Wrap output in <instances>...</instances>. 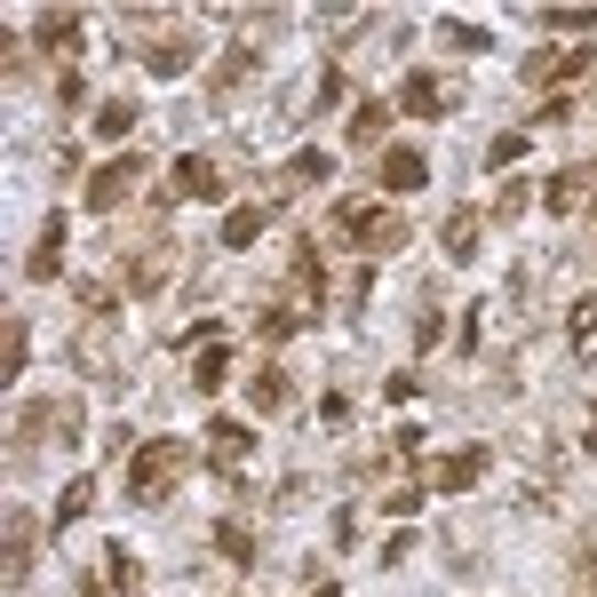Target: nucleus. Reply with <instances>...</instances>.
<instances>
[{
  "instance_id": "nucleus-1",
  "label": "nucleus",
  "mask_w": 597,
  "mask_h": 597,
  "mask_svg": "<svg viewBox=\"0 0 597 597\" xmlns=\"http://www.w3.org/2000/svg\"><path fill=\"white\" fill-rule=\"evenodd\" d=\"M184 439H144L136 446V471H128V494H136V502H159V494H168L176 478H184Z\"/></svg>"
},
{
  "instance_id": "nucleus-2",
  "label": "nucleus",
  "mask_w": 597,
  "mask_h": 597,
  "mask_svg": "<svg viewBox=\"0 0 597 597\" xmlns=\"http://www.w3.org/2000/svg\"><path fill=\"white\" fill-rule=\"evenodd\" d=\"M335 223L351 231V240H358V247H375V255H390V247H407V223H398L390 208H343Z\"/></svg>"
},
{
  "instance_id": "nucleus-3",
  "label": "nucleus",
  "mask_w": 597,
  "mask_h": 597,
  "mask_svg": "<svg viewBox=\"0 0 597 597\" xmlns=\"http://www.w3.org/2000/svg\"><path fill=\"white\" fill-rule=\"evenodd\" d=\"M136 176H144V159H136V152H120V159H104V168L88 176V208H96V215H112L120 199L136 191Z\"/></svg>"
},
{
  "instance_id": "nucleus-4",
  "label": "nucleus",
  "mask_w": 597,
  "mask_h": 597,
  "mask_svg": "<svg viewBox=\"0 0 597 597\" xmlns=\"http://www.w3.org/2000/svg\"><path fill=\"white\" fill-rule=\"evenodd\" d=\"M486 471H494V446H462V454H446L439 471H430V486H439V494H471Z\"/></svg>"
},
{
  "instance_id": "nucleus-5",
  "label": "nucleus",
  "mask_w": 597,
  "mask_h": 597,
  "mask_svg": "<svg viewBox=\"0 0 597 597\" xmlns=\"http://www.w3.org/2000/svg\"><path fill=\"white\" fill-rule=\"evenodd\" d=\"M247 454H255V430L231 422V414H215V422H208V462H215V471H240Z\"/></svg>"
},
{
  "instance_id": "nucleus-6",
  "label": "nucleus",
  "mask_w": 597,
  "mask_h": 597,
  "mask_svg": "<svg viewBox=\"0 0 597 597\" xmlns=\"http://www.w3.org/2000/svg\"><path fill=\"white\" fill-rule=\"evenodd\" d=\"M422 184H430V152L390 144V152H383V191H422Z\"/></svg>"
},
{
  "instance_id": "nucleus-7",
  "label": "nucleus",
  "mask_w": 597,
  "mask_h": 597,
  "mask_svg": "<svg viewBox=\"0 0 597 597\" xmlns=\"http://www.w3.org/2000/svg\"><path fill=\"white\" fill-rule=\"evenodd\" d=\"M73 430H80V407H73V398H56V407H32L24 414L16 439H73Z\"/></svg>"
},
{
  "instance_id": "nucleus-8",
  "label": "nucleus",
  "mask_w": 597,
  "mask_h": 597,
  "mask_svg": "<svg viewBox=\"0 0 597 597\" xmlns=\"http://www.w3.org/2000/svg\"><path fill=\"white\" fill-rule=\"evenodd\" d=\"M168 191H176V199H215V168H208L199 152H184L176 168H168Z\"/></svg>"
},
{
  "instance_id": "nucleus-9",
  "label": "nucleus",
  "mask_w": 597,
  "mask_h": 597,
  "mask_svg": "<svg viewBox=\"0 0 597 597\" xmlns=\"http://www.w3.org/2000/svg\"><path fill=\"white\" fill-rule=\"evenodd\" d=\"M398 104H407L414 120H430V112H446V104H454V88H439L430 73H407V88H398Z\"/></svg>"
},
{
  "instance_id": "nucleus-10",
  "label": "nucleus",
  "mask_w": 597,
  "mask_h": 597,
  "mask_svg": "<svg viewBox=\"0 0 597 597\" xmlns=\"http://www.w3.org/2000/svg\"><path fill=\"white\" fill-rule=\"evenodd\" d=\"M582 191H589V168H566V176H550V184H542V208H550V215H574V208H582Z\"/></svg>"
},
{
  "instance_id": "nucleus-11",
  "label": "nucleus",
  "mask_w": 597,
  "mask_h": 597,
  "mask_svg": "<svg viewBox=\"0 0 597 597\" xmlns=\"http://www.w3.org/2000/svg\"><path fill=\"white\" fill-rule=\"evenodd\" d=\"M263 223H272V208H231V215H223V247H231V255L255 247V240H263Z\"/></svg>"
},
{
  "instance_id": "nucleus-12",
  "label": "nucleus",
  "mask_w": 597,
  "mask_h": 597,
  "mask_svg": "<svg viewBox=\"0 0 597 597\" xmlns=\"http://www.w3.org/2000/svg\"><path fill=\"white\" fill-rule=\"evenodd\" d=\"M32 574V510H9V582Z\"/></svg>"
},
{
  "instance_id": "nucleus-13",
  "label": "nucleus",
  "mask_w": 597,
  "mask_h": 597,
  "mask_svg": "<svg viewBox=\"0 0 597 597\" xmlns=\"http://www.w3.org/2000/svg\"><path fill=\"white\" fill-rule=\"evenodd\" d=\"M56 247H64V215L41 223V240H32V263H24V272H32V279H56Z\"/></svg>"
},
{
  "instance_id": "nucleus-14",
  "label": "nucleus",
  "mask_w": 597,
  "mask_h": 597,
  "mask_svg": "<svg viewBox=\"0 0 597 597\" xmlns=\"http://www.w3.org/2000/svg\"><path fill=\"white\" fill-rule=\"evenodd\" d=\"M88 502H96V486H88V478H73V486L56 494V510H48V526H56V534H64V526H80V518H88Z\"/></svg>"
},
{
  "instance_id": "nucleus-15",
  "label": "nucleus",
  "mask_w": 597,
  "mask_h": 597,
  "mask_svg": "<svg viewBox=\"0 0 597 597\" xmlns=\"http://www.w3.org/2000/svg\"><path fill=\"white\" fill-rule=\"evenodd\" d=\"M247 398H255V414H279V407H287V375H279V367H255V375H247Z\"/></svg>"
},
{
  "instance_id": "nucleus-16",
  "label": "nucleus",
  "mask_w": 597,
  "mask_h": 597,
  "mask_svg": "<svg viewBox=\"0 0 597 597\" xmlns=\"http://www.w3.org/2000/svg\"><path fill=\"white\" fill-rule=\"evenodd\" d=\"M383 128H390V104H375V96H367V104L351 112V144H358V152H367V144H383Z\"/></svg>"
},
{
  "instance_id": "nucleus-17",
  "label": "nucleus",
  "mask_w": 597,
  "mask_h": 597,
  "mask_svg": "<svg viewBox=\"0 0 597 597\" xmlns=\"http://www.w3.org/2000/svg\"><path fill=\"white\" fill-rule=\"evenodd\" d=\"M478 231H486V223H478L471 208L446 215V255H454V263H471V255H478Z\"/></svg>"
},
{
  "instance_id": "nucleus-18",
  "label": "nucleus",
  "mask_w": 597,
  "mask_h": 597,
  "mask_svg": "<svg viewBox=\"0 0 597 597\" xmlns=\"http://www.w3.org/2000/svg\"><path fill=\"white\" fill-rule=\"evenodd\" d=\"M191 383H199V390H223V383H231V351L208 343V351H199V367H191Z\"/></svg>"
},
{
  "instance_id": "nucleus-19",
  "label": "nucleus",
  "mask_w": 597,
  "mask_h": 597,
  "mask_svg": "<svg viewBox=\"0 0 597 597\" xmlns=\"http://www.w3.org/2000/svg\"><path fill=\"white\" fill-rule=\"evenodd\" d=\"M128 128H136V104H128V96H112V104H96V136H128Z\"/></svg>"
},
{
  "instance_id": "nucleus-20",
  "label": "nucleus",
  "mask_w": 597,
  "mask_h": 597,
  "mask_svg": "<svg viewBox=\"0 0 597 597\" xmlns=\"http://www.w3.org/2000/svg\"><path fill=\"white\" fill-rule=\"evenodd\" d=\"M582 64H589V56H574V48H550V56H534V64H526V73H534V80H574Z\"/></svg>"
},
{
  "instance_id": "nucleus-21",
  "label": "nucleus",
  "mask_w": 597,
  "mask_h": 597,
  "mask_svg": "<svg viewBox=\"0 0 597 597\" xmlns=\"http://www.w3.org/2000/svg\"><path fill=\"white\" fill-rule=\"evenodd\" d=\"M215 542H223V557H231V566H255V534H247V526H215Z\"/></svg>"
},
{
  "instance_id": "nucleus-22",
  "label": "nucleus",
  "mask_w": 597,
  "mask_h": 597,
  "mask_svg": "<svg viewBox=\"0 0 597 597\" xmlns=\"http://www.w3.org/2000/svg\"><path fill=\"white\" fill-rule=\"evenodd\" d=\"M73 41H80V16H64V9H56V16H41V48H56V56H64Z\"/></svg>"
},
{
  "instance_id": "nucleus-23",
  "label": "nucleus",
  "mask_w": 597,
  "mask_h": 597,
  "mask_svg": "<svg viewBox=\"0 0 597 597\" xmlns=\"http://www.w3.org/2000/svg\"><path fill=\"white\" fill-rule=\"evenodd\" d=\"M287 176H295V184H327V176H335V159H327V152H295Z\"/></svg>"
},
{
  "instance_id": "nucleus-24",
  "label": "nucleus",
  "mask_w": 597,
  "mask_h": 597,
  "mask_svg": "<svg viewBox=\"0 0 597 597\" xmlns=\"http://www.w3.org/2000/svg\"><path fill=\"white\" fill-rule=\"evenodd\" d=\"M439 41H446V48H494V32H478V24H439Z\"/></svg>"
},
{
  "instance_id": "nucleus-25",
  "label": "nucleus",
  "mask_w": 597,
  "mask_h": 597,
  "mask_svg": "<svg viewBox=\"0 0 597 597\" xmlns=\"http://www.w3.org/2000/svg\"><path fill=\"white\" fill-rule=\"evenodd\" d=\"M295 327H303V319H295V311H263V319H255V335H263V343H287Z\"/></svg>"
},
{
  "instance_id": "nucleus-26",
  "label": "nucleus",
  "mask_w": 597,
  "mask_h": 597,
  "mask_svg": "<svg viewBox=\"0 0 597 597\" xmlns=\"http://www.w3.org/2000/svg\"><path fill=\"white\" fill-rule=\"evenodd\" d=\"M566 319H574V351H597V303H574Z\"/></svg>"
},
{
  "instance_id": "nucleus-27",
  "label": "nucleus",
  "mask_w": 597,
  "mask_h": 597,
  "mask_svg": "<svg viewBox=\"0 0 597 597\" xmlns=\"http://www.w3.org/2000/svg\"><path fill=\"white\" fill-rule=\"evenodd\" d=\"M526 159V136H494V152H486V168H518Z\"/></svg>"
},
{
  "instance_id": "nucleus-28",
  "label": "nucleus",
  "mask_w": 597,
  "mask_h": 597,
  "mask_svg": "<svg viewBox=\"0 0 597 597\" xmlns=\"http://www.w3.org/2000/svg\"><path fill=\"white\" fill-rule=\"evenodd\" d=\"M104 574L128 589V582H136V550H112V557H104Z\"/></svg>"
},
{
  "instance_id": "nucleus-29",
  "label": "nucleus",
  "mask_w": 597,
  "mask_h": 597,
  "mask_svg": "<svg viewBox=\"0 0 597 597\" xmlns=\"http://www.w3.org/2000/svg\"><path fill=\"white\" fill-rule=\"evenodd\" d=\"M120 582H104V574H80V597H112Z\"/></svg>"
},
{
  "instance_id": "nucleus-30",
  "label": "nucleus",
  "mask_w": 597,
  "mask_h": 597,
  "mask_svg": "<svg viewBox=\"0 0 597 597\" xmlns=\"http://www.w3.org/2000/svg\"><path fill=\"white\" fill-rule=\"evenodd\" d=\"M311 597H343V582H311Z\"/></svg>"
},
{
  "instance_id": "nucleus-31",
  "label": "nucleus",
  "mask_w": 597,
  "mask_h": 597,
  "mask_svg": "<svg viewBox=\"0 0 597 597\" xmlns=\"http://www.w3.org/2000/svg\"><path fill=\"white\" fill-rule=\"evenodd\" d=\"M589 439H597V407H589Z\"/></svg>"
}]
</instances>
